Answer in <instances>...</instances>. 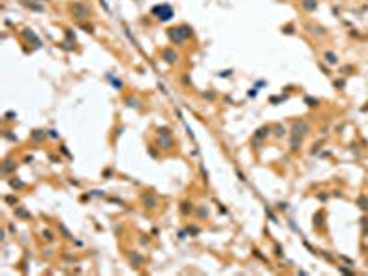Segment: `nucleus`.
<instances>
[{
  "mask_svg": "<svg viewBox=\"0 0 368 276\" xmlns=\"http://www.w3.org/2000/svg\"><path fill=\"white\" fill-rule=\"evenodd\" d=\"M295 127H296V134H300V136H302V134H304V133L307 131V125H306L304 122H298V123L295 125Z\"/></svg>",
  "mask_w": 368,
  "mask_h": 276,
  "instance_id": "1",
  "label": "nucleus"
},
{
  "mask_svg": "<svg viewBox=\"0 0 368 276\" xmlns=\"http://www.w3.org/2000/svg\"><path fill=\"white\" fill-rule=\"evenodd\" d=\"M326 59H328V63H331V64H335V63H337L335 53H331V52H326Z\"/></svg>",
  "mask_w": 368,
  "mask_h": 276,
  "instance_id": "2",
  "label": "nucleus"
},
{
  "mask_svg": "<svg viewBox=\"0 0 368 276\" xmlns=\"http://www.w3.org/2000/svg\"><path fill=\"white\" fill-rule=\"evenodd\" d=\"M304 8H306V9H315V8H317V2H315V0H306V2H304Z\"/></svg>",
  "mask_w": 368,
  "mask_h": 276,
  "instance_id": "3",
  "label": "nucleus"
}]
</instances>
